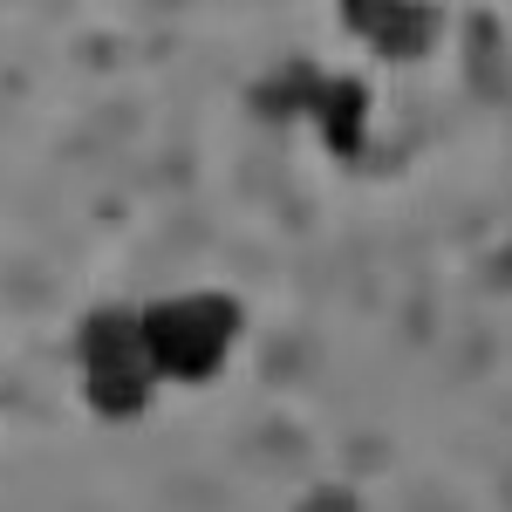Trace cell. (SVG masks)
<instances>
[{
	"mask_svg": "<svg viewBox=\"0 0 512 512\" xmlns=\"http://www.w3.org/2000/svg\"><path fill=\"white\" fill-rule=\"evenodd\" d=\"M301 512H355V499H349V492H335V485H328V492H315V499H308Z\"/></svg>",
	"mask_w": 512,
	"mask_h": 512,
	"instance_id": "7",
	"label": "cell"
},
{
	"mask_svg": "<svg viewBox=\"0 0 512 512\" xmlns=\"http://www.w3.org/2000/svg\"><path fill=\"white\" fill-rule=\"evenodd\" d=\"M82 376H117V369H151L144 362V321L130 308H96L76 335Z\"/></svg>",
	"mask_w": 512,
	"mask_h": 512,
	"instance_id": "3",
	"label": "cell"
},
{
	"mask_svg": "<svg viewBox=\"0 0 512 512\" xmlns=\"http://www.w3.org/2000/svg\"><path fill=\"white\" fill-rule=\"evenodd\" d=\"M137 321H144L151 376L205 383V376H219V362L239 335V301H226V294H171V301H151Z\"/></svg>",
	"mask_w": 512,
	"mask_h": 512,
	"instance_id": "1",
	"label": "cell"
},
{
	"mask_svg": "<svg viewBox=\"0 0 512 512\" xmlns=\"http://www.w3.org/2000/svg\"><path fill=\"white\" fill-rule=\"evenodd\" d=\"M89 390V410L96 417H144L151 410V369H117V376H82Z\"/></svg>",
	"mask_w": 512,
	"mask_h": 512,
	"instance_id": "6",
	"label": "cell"
},
{
	"mask_svg": "<svg viewBox=\"0 0 512 512\" xmlns=\"http://www.w3.org/2000/svg\"><path fill=\"white\" fill-rule=\"evenodd\" d=\"M321 69L315 62H294V69H280V76H267L260 89H253V103L267 110V117H315V96H321Z\"/></svg>",
	"mask_w": 512,
	"mask_h": 512,
	"instance_id": "5",
	"label": "cell"
},
{
	"mask_svg": "<svg viewBox=\"0 0 512 512\" xmlns=\"http://www.w3.org/2000/svg\"><path fill=\"white\" fill-rule=\"evenodd\" d=\"M315 123H321V137H328L335 158H355L362 137H369V82L328 76V82H321V96H315Z\"/></svg>",
	"mask_w": 512,
	"mask_h": 512,
	"instance_id": "4",
	"label": "cell"
},
{
	"mask_svg": "<svg viewBox=\"0 0 512 512\" xmlns=\"http://www.w3.org/2000/svg\"><path fill=\"white\" fill-rule=\"evenodd\" d=\"M342 21L390 62H417L437 41V7H403V0H342Z\"/></svg>",
	"mask_w": 512,
	"mask_h": 512,
	"instance_id": "2",
	"label": "cell"
}]
</instances>
